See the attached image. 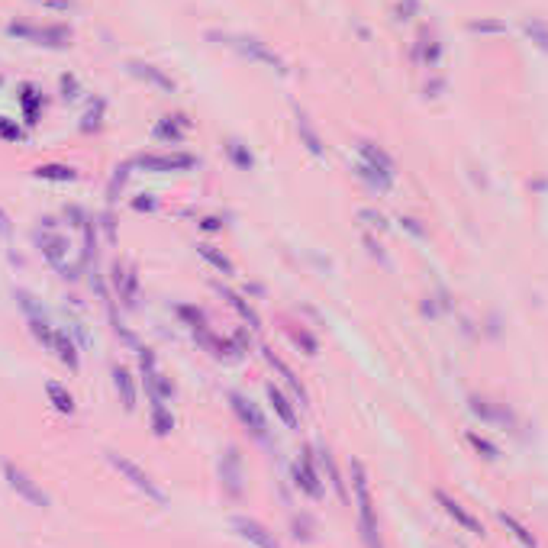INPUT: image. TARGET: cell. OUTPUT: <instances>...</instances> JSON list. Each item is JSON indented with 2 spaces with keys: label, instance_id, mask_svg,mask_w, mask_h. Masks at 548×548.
Masks as SVG:
<instances>
[{
  "label": "cell",
  "instance_id": "cell-30",
  "mask_svg": "<svg viewBox=\"0 0 548 548\" xmlns=\"http://www.w3.org/2000/svg\"><path fill=\"white\" fill-rule=\"evenodd\" d=\"M226 152H229V158L236 161V168H242V171H249L255 165V158H252V152H249V149H245L242 142H236V139H232V142L226 145Z\"/></svg>",
  "mask_w": 548,
  "mask_h": 548
},
{
  "label": "cell",
  "instance_id": "cell-37",
  "mask_svg": "<svg viewBox=\"0 0 548 548\" xmlns=\"http://www.w3.org/2000/svg\"><path fill=\"white\" fill-rule=\"evenodd\" d=\"M39 7H49V10H59V13H68V10H75V0H33Z\"/></svg>",
  "mask_w": 548,
  "mask_h": 548
},
{
  "label": "cell",
  "instance_id": "cell-14",
  "mask_svg": "<svg viewBox=\"0 0 548 548\" xmlns=\"http://www.w3.org/2000/svg\"><path fill=\"white\" fill-rule=\"evenodd\" d=\"M219 477H223V484H226V490L232 497L242 494V461H239L236 448H226V455L219 461Z\"/></svg>",
  "mask_w": 548,
  "mask_h": 548
},
{
  "label": "cell",
  "instance_id": "cell-8",
  "mask_svg": "<svg viewBox=\"0 0 548 548\" xmlns=\"http://www.w3.org/2000/svg\"><path fill=\"white\" fill-rule=\"evenodd\" d=\"M294 484L304 490L306 497L323 500V484H320V474H316V468H313V452H310V448H304V452H300V458L294 461Z\"/></svg>",
  "mask_w": 548,
  "mask_h": 548
},
{
  "label": "cell",
  "instance_id": "cell-7",
  "mask_svg": "<svg viewBox=\"0 0 548 548\" xmlns=\"http://www.w3.org/2000/svg\"><path fill=\"white\" fill-rule=\"evenodd\" d=\"M229 45H232V49H239V52H242L245 59H252V61H262V65L274 68V71H281V75H284V71H287L284 59H281L278 52H271L268 45H265L262 39H255V36H232V39H229Z\"/></svg>",
  "mask_w": 548,
  "mask_h": 548
},
{
  "label": "cell",
  "instance_id": "cell-42",
  "mask_svg": "<svg viewBox=\"0 0 548 548\" xmlns=\"http://www.w3.org/2000/svg\"><path fill=\"white\" fill-rule=\"evenodd\" d=\"M200 226L207 229V232H216L219 229V219H213V216H207V219H200Z\"/></svg>",
  "mask_w": 548,
  "mask_h": 548
},
{
  "label": "cell",
  "instance_id": "cell-35",
  "mask_svg": "<svg viewBox=\"0 0 548 548\" xmlns=\"http://www.w3.org/2000/svg\"><path fill=\"white\" fill-rule=\"evenodd\" d=\"M468 442H471V445L477 448V452H481L484 458H490V461H494V458L500 455V452H497V445H494V442H487V438H481V436H477V432H471V436H468Z\"/></svg>",
  "mask_w": 548,
  "mask_h": 548
},
{
  "label": "cell",
  "instance_id": "cell-16",
  "mask_svg": "<svg viewBox=\"0 0 548 548\" xmlns=\"http://www.w3.org/2000/svg\"><path fill=\"white\" fill-rule=\"evenodd\" d=\"M129 71H133L135 77H142V81H149V84H155L158 91H165V94H175V81H171L161 68H155V65H145V61H129Z\"/></svg>",
  "mask_w": 548,
  "mask_h": 548
},
{
  "label": "cell",
  "instance_id": "cell-26",
  "mask_svg": "<svg viewBox=\"0 0 548 548\" xmlns=\"http://www.w3.org/2000/svg\"><path fill=\"white\" fill-rule=\"evenodd\" d=\"M55 352H59L61 364H68L71 371H77V368H81V358H77V348H75V342L68 339V332H55Z\"/></svg>",
  "mask_w": 548,
  "mask_h": 548
},
{
  "label": "cell",
  "instance_id": "cell-41",
  "mask_svg": "<svg viewBox=\"0 0 548 548\" xmlns=\"http://www.w3.org/2000/svg\"><path fill=\"white\" fill-rule=\"evenodd\" d=\"M0 236H10V216L3 207H0Z\"/></svg>",
  "mask_w": 548,
  "mask_h": 548
},
{
  "label": "cell",
  "instance_id": "cell-32",
  "mask_svg": "<svg viewBox=\"0 0 548 548\" xmlns=\"http://www.w3.org/2000/svg\"><path fill=\"white\" fill-rule=\"evenodd\" d=\"M177 316H181V320H184L191 329H203V326H207V316H203V310H197V306L181 304V306H177Z\"/></svg>",
  "mask_w": 548,
  "mask_h": 548
},
{
  "label": "cell",
  "instance_id": "cell-31",
  "mask_svg": "<svg viewBox=\"0 0 548 548\" xmlns=\"http://www.w3.org/2000/svg\"><path fill=\"white\" fill-rule=\"evenodd\" d=\"M297 129H300V135H304L306 149H310L313 155H323V142H320V135L313 133V126H310V123H306V117H300V119H297Z\"/></svg>",
  "mask_w": 548,
  "mask_h": 548
},
{
  "label": "cell",
  "instance_id": "cell-20",
  "mask_svg": "<svg viewBox=\"0 0 548 548\" xmlns=\"http://www.w3.org/2000/svg\"><path fill=\"white\" fill-rule=\"evenodd\" d=\"M265 394H268V403L274 406V413H278L281 420H284V426L297 429V413H294V406H290V403L284 400V394H281V390L274 387V384H268V387H265Z\"/></svg>",
  "mask_w": 548,
  "mask_h": 548
},
{
  "label": "cell",
  "instance_id": "cell-29",
  "mask_svg": "<svg viewBox=\"0 0 548 548\" xmlns=\"http://www.w3.org/2000/svg\"><path fill=\"white\" fill-rule=\"evenodd\" d=\"M497 516H500V523H503L506 529L513 532V535H516V539H519V542H523L526 548H535V545H539V542H535V535H532V532L526 529V526L519 523L516 516H510V513H497Z\"/></svg>",
  "mask_w": 548,
  "mask_h": 548
},
{
  "label": "cell",
  "instance_id": "cell-15",
  "mask_svg": "<svg viewBox=\"0 0 548 548\" xmlns=\"http://www.w3.org/2000/svg\"><path fill=\"white\" fill-rule=\"evenodd\" d=\"M191 129V123H187V117H165V119H158V126L152 129V135L158 139V142H181L184 139V133Z\"/></svg>",
  "mask_w": 548,
  "mask_h": 548
},
{
  "label": "cell",
  "instance_id": "cell-5",
  "mask_svg": "<svg viewBox=\"0 0 548 548\" xmlns=\"http://www.w3.org/2000/svg\"><path fill=\"white\" fill-rule=\"evenodd\" d=\"M139 364H142V378H145V390H149V397L171 400V397H175V384L158 371V362H155L152 348H139Z\"/></svg>",
  "mask_w": 548,
  "mask_h": 548
},
{
  "label": "cell",
  "instance_id": "cell-25",
  "mask_svg": "<svg viewBox=\"0 0 548 548\" xmlns=\"http://www.w3.org/2000/svg\"><path fill=\"white\" fill-rule=\"evenodd\" d=\"M358 152H362L364 165H371V168L384 171V175H394V161H390L387 155L380 152V149H374L371 142H362V145H358Z\"/></svg>",
  "mask_w": 548,
  "mask_h": 548
},
{
  "label": "cell",
  "instance_id": "cell-6",
  "mask_svg": "<svg viewBox=\"0 0 548 548\" xmlns=\"http://www.w3.org/2000/svg\"><path fill=\"white\" fill-rule=\"evenodd\" d=\"M229 403H232V413L242 420V426L249 432H252L255 438H262V442H268V422H265V416H262V410L249 400L245 394H239V390H232L229 394Z\"/></svg>",
  "mask_w": 548,
  "mask_h": 548
},
{
  "label": "cell",
  "instance_id": "cell-11",
  "mask_svg": "<svg viewBox=\"0 0 548 548\" xmlns=\"http://www.w3.org/2000/svg\"><path fill=\"white\" fill-rule=\"evenodd\" d=\"M36 245L43 249V255L49 258V265H55V268L61 271V278H65V258H68V239L59 236V232H52V229H45V232H36Z\"/></svg>",
  "mask_w": 548,
  "mask_h": 548
},
{
  "label": "cell",
  "instance_id": "cell-18",
  "mask_svg": "<svg viewBox=\"0 0 548 548\" xmlns=\"http://www.w3.org/2000/svg\"><path fill=\"white\" fill-rule=\"evenodd\" d=\"M113 384H117V394L123 400V410L133 413L135 410V384H133V374L126 368H113Z\"/></svg>",
  "mask_w": 548,
  "mask_h": 548
},
{
  "label": "cell",
  "instance_id": "cell-33",
  "mask_svg": "<svg viewBox=\"0 0 548 548\" xmlns=\"http://www.w3.org/2000/svg\"><path fill=\"white\" fill-rule=\"evenodd\" d=\"M287 332H290V339H294L297 346H304V352L306 355H316V339L310 336V332H306V329H297V326H287Z\"/></svg>",
  "mask_w": 548,
  "mask_h": 548
},
{
  "label": "cell",
  "instance_id": "cell-38",
  "mask_svg": "<svg viewBox=\"0 0 548 548\" xmlns=\"http://www.w3.org/2000/svg\"><path fill=\"white\" fill-rule=\"evenodd\" d=\"M101 117H103V101H97V107L87 110V117H84V129H97V126H101Z\"/></svg>",
  "mask_w": 548,
  "mask_h": 548
},
{
  "label": "cell",
  "instance_id": "cell-24",
  "mask_svg": "<svg viewBox=\"0 0 548 548\" xmlns=\"http://www.w3.org/2000/svg\"><path fill=\"white\" fill-rule=\"evenodd\" d=\"M20 107H23L26 123H36V119H39V107H43V94L36 91L33 84H23V91H20Z\"/></svg>",
  "mask_w": 548,
  "mask_h": 548
},
{
  "label": "cell",
  "instance_id": "cell-9",
  "mask_svg": "<svg viewBox=\"0 0 548 548\" xmlns=\"http://www.w3.org/2000/svg\"><path fill=\"white\" fill-rule=\"evenodd\" d=\"M135 165L145 171H187L194 168L197 158L187 152H171V155H139Z\"/></svg>",
  "mask_w": 548,
  "mask_h": 548
},
{
  "label": "cell",
  "instance_id": "cell-12",
  "mask_svg": "<svg viewBox=\"0 0 548 548\" xmlns=\"http://www.w3.org/2000/svg\"><path fill=\"white\" fill-rule=\"evenodd\" d=\"M232 529H236L242 539L252 542V545H258V548H281V542L274 539V532H268L262 523H258V519L236 516V519H232Z\"/></svg>",
  "mask_w": 548,
  "mask_h": 548
},
{
  "label": "cell",
  "instance_id": "cell-40",
  "mask_svg": "<svg viewBox=\"0 0 548 548\" xmlns=\"http://www.w3.org/2000/svg\"><path fill=\"white\" fill-rule=\"evenodd\" d=\"M133 210H139V213H142V210H155V200L149 194H142L139 200H133Z\"/></svg>",
  "mask_w": 548,
  "mask_h": 548
},
{
  "label": "cell",
  "instance_id": "cell-1",
  "mask_svg": "<svg viewBox=\"0 0 548 548\" xmlns=\"http://www.w3.org/2000/svg\"><path fill=\"white\" fill-rule=\"evenodd\" d=\"M352 490L355 503H358V529H362L364 548H384L380 545L378 519H374V503H371V487H368V471L362 461H352Z\"/></svg>",
  "mask_w": 548,
  "mask_h": 548
},
{
  "label": "cell",
  "instance_id": "cell-28",
  "mask_svg": "<svg viewBox=\"0 0 548 548\" xmlns=\"http://www.w3.org/2000/svg\"><path fill=\"white\" fill-rule=\"evenodd\" d=\"M36 177H43V181H59V184H65V181H75L77 171L68 168V165H39L36 168Z\"/></svg>",
  "mask_w": 548,
  "mask_h": 548
},
{
  "label": "cell",
  "instance_id": "cell-13",
  "mask_svg": "<svg viewBox=\"0 0 548 548\" xmlns=\"http://www.w3.org/2000/svg\"><path fill=\"white\" fill-rule=\"evenodd\" d=\"M436 500H438V506H442V510H445V513L452 516V519H455L458 526H464V529L474 532V535H481V532H484V526L477 523V519H474V516L468 513V510H464V506L458 503L455 497H448L445 490H436Z\"/></svg>",
  "mask_w": 548,
  "mask_h": 548
},
{
  "label": "cell",
  "instance_id": "cell-36",
  "mask_svg": "<svg viewBox=\"0 0 548 548\" xmlns=\"http://www.w3.org/2000/svg\"><path fill=\"white\" fill-rule=\"evenodd\" d=\"M0 139H7V142H20V139H23V129H20L13 119L0 117Z\"/></svg>",
  "mask_w": 548,
  "mask_h": 548
},
{
  "label": "cell",
  "instance_id": "cell-23",
  "mask_svg": "<svg viewBox=\"0 0 548 548\" xmlns=\"http://www.w3.org/2000/svg\"><path fill=\"white\" fill-rule=\"evenodd\" d=\"M45 394H49L52 406H55L59 413H65V416H71V413H75V397L68 394V390L61 387L59 380H49V384H45Z\"/></svg>",
  "mask_w": 548,
  "mask_h": 548
},
{
  "label": "cell",
  "instance_id": "cell-3",
  "mask_svg": "<svg viewBox=\"0 0 548 548\" xmlns=\"http://www.w3.org/2000/svg\"><path fill=\"white\" fill-rule=\"evenodd\" d=\"M107 461L113 464V468H117V471L123 474V477H126V481L133 484L135 490H142V494H145L149 500H155L158 506L165 503V490H161L158 484H155L152 477H149V474H145L135 461H129V458H126V455H119V452H107Z\"/></svg>",
  "mask_w": 548,
  "mask_h": 548
},
{
  "label": "cell",
  "instance_id": "cell-4",
  "mask_svg": "<svg viewBox=\"0 0 548 548\" xmlns=\"http://www.w3.org/2000/svg\"><path fill=\"white\" fill-rule=\"evenodd\" d=\"M3 477H7V484H10L13 490H17V494L26 500V503L39 506V510H45V506H49V497H45V490L39 487V484H36L33 477H29V474L23 471V468H17L13 461L3 464Z\"/></svg>",
  "mask_w": 548,
  "mask_h": 548
},
{
  "label": "cell",
  "instance_id": "cell-34",
  "mask_svg": "<svg viewBox=\"0 0 548 548\" xmlns=\"http://www.w3.org/2000/svg\"><path fill=\"white\" fill-rule=\"evenodd\" d=\"M320 458H323V464H326V471H329V481H332V487L339 490V497L348 500V497H346V487H342V477H339V471H336V461H332V455H329L326 448H323Z\"/></svg>",
  "mask_w": 548,
  "mask_h": 548
},
{
  "label": "cell",
  "instance_id": "cell-22",
  "mask_svg": "<svg viewBox=\"0 0 548 548\" xmlns=\"http://www.w3.org/2000/svg\"><path fill=\"white\" fill-rule=\"evenodd\" d=\"M471 413L481 416V420H487V422H510V413L500 410L497 403L484 400V397H471Z\"/></svg>",
  "mask_w": 548,
  "mask_h": 548
},
{
  "label": "cell",
  "instance_id": "cell-39",
  "mask_svg": "<svg viewBox=\"0 0 548 548\" xmlns=\"http://www.w3.org/2000/svg\"><path fill=\"white\" fill-rule=\"evenodd\" d=\"M61 97L65 101H75L77 97V81L71 75H61Z\"/></svg>",
  "mask_w": 548,
  "mask_h": 548
},
{
  "label": "cell",
  "instance_id": "cell-19",
  "mask_svg": "<svg viewBox=\"0 0 548 548\" xmlns=\"http://www.w3.org/2000/svg\"><path fill=\"white\" fill-rule=\"evenodd\" d=\"M262 352H265V362H268L271 368H274V371H278L281 378H284L287 384H290V390H294V394H297V400L304 403V400H306V390H304V384H300V380L294 378V371H290V368H287V364L281 362V358H278V355H274V352H271V348H262Z\"/></svg>",
  "mask_w": 548,
  "mask_h": 548
},
{
  "label": "cell",
  "instance_id": "cell-2",
  "mask_svg": "<svg viewBox=\"0 0 548 548\" xmlns=\"http://www.w3.org/2000/svg\"><path fill=\"white\" fill-rule=\"evenodd\" d=\"M10 36L26 39L33 45H45V49H65L71 43V29L68 26H29V23H10L7 26Z\"/></svg>",
  "mask_w": 548,
  "mask_h": 548
},
{
  "label": "cell",
  "instance_id": "cell-17",
  "mask_svg": "<svg viewBox=\"0 0 548 548\" xmlns=\"http://www.w3.org/2000/svg\"><path fill=\"white\" fill-rule=\"evenodd\" d=\"M216 290L223 294V300H229V306L242 316L245 323H249V329H262V320H258V313L249 306V300H245L242 294H236V290H229V287H223V284H216Z\"/></svg>",
  "mask_w": 548,
  "mask_h": 548
},
{
  "label": "cell",
  "instance_id": "cell-10",
  "mask_svg": "<svg viewBox=\"0 0 548 548\" xmlns=\"http://www.w3.org/2000/svg\"><path fill=\"white\" fill-rule=\"evenodd\" d=\"M110 281H113V287H117L119 300H123V306H135V294H139V274H135L133 265H113V271H110Z\"/></svg>",
  "mask_w": 548,
  "mask_h": 548
},
{
  "label": "cell",
  "instance_id": "cell-43",
  "mask_svg": "<svg viewBox=\"0 0 548 548\" xmlns=\"http://www.w3.org/2000/svg\"><path fill=\"white\" fill-rule=\"evenodd\" d=\"M471 29H477V33H481V29H484V33H490V29H503V26H500V23H471Z\"/></svg>",
  "mask_w": 548,
  "mask_h": 548
},
{
  "label": "cell",
  "instance_id": "cell-27",
  "mask_svg": "<svg viewBox=\"0 0 548 548\" xmlns=\"http://www.w3.org/2000/svg\"><path fill=\"white\" fill-rule=\"evenodd\" d=\"M197 252H200L203 258H207V262H210L213 268L219 271V274H236V265L229 262V258H226L223 252H216V249H213L210 242H200V245H197Z\"/></svg>",
  "mask_w": 548,
  "mask_h": 548
},
{
  "label": "cell",
  "instance_id": "cell-21",
  "mask_svg": "<svg viewBox=\"0 0 548 548\" xmlns=\"http://www.w3.org/2000/svg\"><path fill=\"white\" fill-rule=\"evenodd\" d=\"M149 400H152V429H155V436H158V438H165L171 429H175V420H171L168 406H165L161 397H149Z\"/></svg>",
  "mask_w": 548,
  "mask_h": 548
}]
</instances>
